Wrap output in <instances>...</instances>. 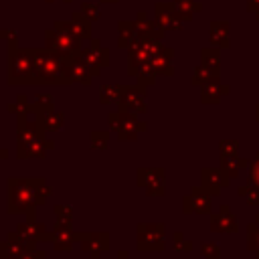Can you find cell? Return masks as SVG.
I'll use <instances>...</instances> for the list:
<instances>
[{"label":"cell","instance_id":"1","mask_svg":"<svg viewBox=\"0 0 259 259\" xmlns=\"http://www.w3.org/2000/svg\"><path fill=\"white\" fill-rule=\"evenodd\" d=\"M53 188L42 176H10L6 182V212L26 214L45 204Z\"/></svg>","mask_w":259,"mask_h":259},{"label":"cell","instance_id":"2","mask_svg":"<svg viewBox=\"0 0 259 259\" xmlns=\"http://www.w3.org/2000/svg\"><path fill=\"white\" fill-rule=\"evenodd\" d=\"M67 57L53 49H32L34 59V85H53V87H69L73 85L67 69Z\"/></svg>","mask_w":259,"mask_h":259},{"label":"cell","instance_id":"3","mask_svg":"<svg viewBox=\"0 0 259 259\" xmlns=\"http://www.w3.org/2000/svg\"><path fill=\"white\" fill-rule=\"evenodd\" d=\"M6 83L10 87L34 85V59H32V49L18 47V45L8 47Z\"/></svg>","mask_w":259,"mask_h":259},{"label":"cell","instance_id":"4","mask_svg":"<svg viewBox=\"0 0 259 259\" xmlns=\"http://www.w3.org/2000/svg\"><path fill=\"white\" fill-rule=\"evenodd\" d=\"M107 125H109V130L115 132V136H117L119 142L136 140L138 134L144 132V130L148 127L144 121L138 119V115H134V113H125V111H119V109L107 113Z\"/></svg>","mask_w":259,"mask_h":259},{"label":"cell","instance_id":"5","mask_svg":"<svg viewBox=\"0 0 259 259\" xmlns=\"http://www.w3.org/2000/svg\"><path fill=\"white\" fill-rule=\"evenodd\" d=\"M40 136L47 134L36 119H28V115H16V158L28 160V148Z\"/></svg>","mask_w":259,"mask_h":259},{"label":"cell","instance_id":"6","mask_svg":"<svg viewBox=\"0 0 259 259\" xmlns=\"http://www.w3.org/2000/svg\"><path fill=\"white\" fill-rule=\"evenodd\" d=\"M81 38H77L75 34H71L69 30L65 28H47L45 30V47L47 49H53L61 55H77L83 47H81Z\"/></svg>","mask_w":259,"mask_h":259},{"label":"cell","instance_id":"7","mask_svg":"<svg viewBox=\"0 0 259 259\" xmlns=\"http://www.w3.org/2000/svg\"><path fill=\"white\" fill-rule=\"evenodd\" d=\"M77 57L87 65V69L91 71L93 77H99L101 75V69L109 67V49L103 47L99 42V38H91L87 47H83Z\"/></svg>","mask_w":259,"mask_h":259},{"label":"cell","instance_id":"8","mask_svg":"<svg viewBox=\"0 0 259 259\" xmlns=\"http://www.w3.org/2000/svg\"><path fill=\"white\" fill-rule=\"evenodd\" d=\"M117 109L125 111V113H146L148 105H146V87L142 85H121L119 83V97H117Z\"/></svg>","mask_w":259,"mask_h":259},{"label":"cell","instance_id":"9","mask_svg":"<svg viewBox=\"0 0 259 259\" xmlns=\"http://www.w3.org/2000/svg\"><path fill=\"white\" fill-rule=\"evenodd\" d=\"M138 251H164V235L166 229L160 223H138L136 229Z\"/></svg>","mask_w":259,"mask_h":259},{"label":"cell","instance_id":"10","mask_svg":"<svg viewBox=\"0 0 259 259\" xmlns=\"http://www.w3.org/2000/svg\"><path fill=\"white\" fill-rule=\"evenodd\" d=\"M75 239L81 243V249L89 255V259H101V255L111 247L107 231H81L75 235Z\"/></svg>","mask_w":259,"mask_h":259},{"label":"cell","instance_id":"11","mask_svg":"<svg viewBox=\"0 0 259 259\" xmlns=\"http://www.w3.org/2000/svg\"><path fill=\"white\" fill-rule=\"evenodd\" d=\"M36 249V241H30L26 237H22L18 231H8L6 239L0 243V253L2 259H20L26 253Z\"/></svg>","mask_w":259,"mask_h":259},{"label":"cell","instance_id":"12","mask_svg":"<svg viewBox=\"0 0 259 259\" xmlns=\"http://www.w3.org/2000/svg\"><path fill=\"white\" fill-rule=\"evenodd\" d=\"M77 231H73V225L69 223H63V221H57L53 227H51V233H49V243H53V249L59 251V253H71L77 239H75Z\"/></svg>","mask_w":259,"mask_h":259},{"label":"cell","instance_id":"13","mask_svg":"<svg viewBox=\"0 0 259 259\" xmlns=\"http://www.w3.org/2000/svg\"><path fill=\"white\" fill-rule=\"evenodd\" d=\"M136 182L140 188H146L150 196H162L164 194V170H152V168H138Z\"/></svg>","mask_w":259,"mask_h":259},{"label":"cell","instance_id":"14","mask_svg":"<svg viewBox=\"0 0 259 259\" xmlns=\"http://www.w3.org/2000/svg\"><path fill=\"white\" fill-rule=\"evenodd\" d=\"M53 26L65 28L71 34H75L77 38H81V40H91V20L81 10H75L71 14V20H55Z\"/></svg>","mask_w":259,"mask_h":259},{"label":"cell","instance_id":"15","mask_svg":"<svg viewBox=\"0 0 259 259\" xmlns=\"http://www.w3.org/2000/svg\"><path fill=\"white\" fill-rule=\"evenodd\" d=\"M67 69H69V77L73 83H79L83 87H89L91 81L95 79L91 75V71L87 69V65L77 57V55H69L67 57Z\"/></svg>","mask_w":259,"mask_h":259},{"label":"cell","instance_id":"16","mask_svg":"<svg viewBox=\"0 0 259 259\" xmlns=\"http://www.w3.org/2000/svg\"><path fill=\"white\" fill-rule=\"evenodd\" d=\"M16 231L22 235V237H26V239H30V241H49V233H51V229H47V225H42V223H38V221H22V223H18L16 225Z\"/></svg>","mask_w":259,"mask_h":259},{"label":"cell","instance_id":"17","mask_svg":"<svg viewBox=\"0 0 259 259\" xmlns=\"http://www.w3.org/2000/svg\"><path fill=\"white\" fill-rule=\"evenodd\" d=\"M178 10L174 4L158 2L156 4V22L160 28H180V20L176 18Z\"/></svg>","mask_w":259,"mask_h":259},{"label":"cell","instance_id":"18","mask_svg":"<svg viewBox=\"0 0 259 259\" xmlns=\"http://www.w3.org/2000/svg\"><path fill=\"white\" fill-rule=\"evenodd\" d=\"M34 119L38 121V125L45 130V134H55V132H61L63 125H65V115L57 109L53 111H47V113H36Z\"/></svg>","mask_w":259,"mask_h":259},{"label":"cell","instance_id":"19","mask_svg":"<svg viewBox=\"0 0 259 259\" xmlns=\"http://www.w3.org/2000/svg\"><path fill=\"white\" fill-rule=\"evenodd\" d=\"M138 40V28L134 20H119L117 22V47L130 49Z\"/></svg>","mask_w":259,"mask_h":259},{"label":"cell","instance_id":"20","mask_svg":"<svg viewBox=\"0 0 259 259\" xmlns=\"http://www.w3.org/2000/svg\"><path fill=\"white\" fill-rule=\"evenodd\" d=\"M182 208H184V212H206L208 210V198L202 194V190L194 188L190 192V196H186L182 200Z\"/></svg>","mask_w":259,"mask_h":259},{"label":"cell","instance_id":"21","mask_svg":"<svg viewBox=\"0 0 259 259\" xmlns=\"http://www.w3.org/2000/svg\"><path fill=\"white\" fill-rule=\"evenodd\" d=\"M170 57H172V51L162 47L154 59H152V65L156 69V73H162V75H172V67H170Z\"/></svg>","mask_w":259,"mask_h":259},{"label":"cell","instance_id":"22","mask_svg":"<svg viewBox=\"0 0 259 259\" xmlns=\"http://www.w3.org/2000/svg\"><path fill=\"white\" fill-rule=\"evenodd\" d=\"M6 109H8L10 113H14V115H30V113H32V101L28 99L26 93H18V95H16V101L8 103Z\"/></svg>","mask_w":259,"mask_h":259},{"label":"cell","instance_id":"23","mask_svg":"<svg viewBox=\"0 0 259 259\" xmlns=\"http://www.w3.org/2000/svg\"><path fill=\"white\" fill-rule=\"evenodd\" d=\"M55 109V99H53V95H49V93H36L34 97H32V113L36 115V113H47V111H53Z\"/></svg>","mask_w":259,"mask_h":259},{"label":"cell","instance_id":"24","mask_svg":"<svg viewBox=\"0 0 259 259\" xmlns=\"http://www.w3.org/2000/svg\"><path fill=\"white\" fill-rule=\"evenodd\" d=\"M117 97H119V83L117 85H101L99 87V103L101 105L117 103Z\"/></svg>","mask_w":259,"mask_h":259},{"label":"cell","instance_id":"25","mask_svg":"<svg viewBox=\"0 0 259 259\" xmlns=\"http://www.w3.org/2000/svg\"><path fill=\"white\" fill-rule=\"evenodd\" d=\"M89 144H91V150H105L109 144V132L107 130L89 132Z\"/></svg>","mask_w":259,"mask_h":259},{"label":"cell","instance_id":"26","mask_svg":"<svg viewBox=\"0 0 259 259\" xmlns=\"http://www.w3.org/2000/svg\"><path fill=\"white\" fill-rule=\"evenodd\" d=\"M53 212H55L57 221H63V223L73 225V206L71 204H55L53 206Z\"/></svg>","mask_w":259,"mask_h":259},{"label":"cell","instance_id":"27","mask_svg":"<svg viewBox=\"0 0 259 259\" xmlns=\"http://www.w3.org/2000/svg\"><path fill=\"white\" fill-rule=\"evenodd\" d=\"M174 6L178 10V14H182L184 18H190V12L198 10V4H194L192 0H174Z\"/></svg>","mask_w":259,"mask_h":259},{"label":"cell","instance_id":"28","mask_svg":"<svg viewBox=\"0 0 259 259\" xmlns=\"http://www.w3.org/2000/svg\"><path fill=\"white\" fill-rule=\"evenodd\" d=\"M81 12H83L91 22H95V20L101 18V10H99V6L93 4V2H83V4H81Z\"/></svg>","mask_w":259,"mask_h":259},{"label":"cell","instance_id":"29","mask_svg":"<svg viewBox=\"0 0 259 259\" xmlns=\"http://www.w3.org/2000/svg\"><path fill=\"white\" fill-rule=\"evenodd\" d=\"M0 40H6L8 47L18 45V32L14 28H0Z\"/></svg>","mask_w":259,"mask_h":259},{"label":"cell","instance_id":"30","mask_svg":"<svg viewBox=\"0 0 259 259\" xmlns=\"http://www.w3.org/2000/svg\"><path fill=\"white\" fill-rule=\"evenodd\" d=\"M174 249H176V251H188V249H190V243L184 241L182 233H174Z\"/></svg>","mask_w":259,"mask_h":259},{"label":"cell","instance_id":"31","mask_svg":"<svg viewBox=\"0 0 259 259\" xmlns=\"http://www.w3.org/2000/svg\"><path fill=\"white\" fill-rule=\"evenodd\" d=\"M20 259H47V253H45V251H40V249H34V251L26 253V255H24V257H20Z\"/></svg>","mask_w":259,"mask_h":259},{"label":"cell","instance_id":"32","mask_svg":"<svg viewBox=\"0 0 259 259\" xmlns=\"http://www.w3.org/2000/svg\"><path fill=\"white\" fill-rule=\"evenodd\" d=\"M8 158H10V152H8V148L0 146V164H2V162H6Z\"/></svg>","mask_w":259,"mask_h":259},{"label":"cell","instance_id":"33","mask_svg":"<svg viewBox=\"0 0 259 259\" xmlns=\"http://www.w3.org/2000/svg\"><path fill=\"white\" fill-rule=\"evenodd\" d=\"M115 259H130V253L121 249V251H117V257H115Z\"/></svg>","mask_w":259,"mask_h":259},{"label":"cell","instance_id":"34","mask_svg":"<svg viewBox=\"0 0 259 259\" xmlns=\"http://www.w3.org/2000/svg\"><path fill=\"white\" fill-rule=\"evenodd\" d=\"M99 2H103V4H115V2H119V0H99Z\"/></svg>","mask_w":259,"mask_h":259},{"label":"cell","instance_id":"35","mask_svg":"<svg viewBox=\"0 0 259 259\" xmlns=\"http://www.w3.org/2000/svg\"><path fill=\"white\" fill-rule=\"evenodd\" d=\"M47 2H65V4H71V0H47Z\"/></svg>","mask_w":259,"mask_h":259},{"label":"cell","instance_id":"36","mask_svg":"<svg viewBox=\"0 0 259 259\" xmlns=\"http://www.w3.org/2000/svg\"><path fill=\"white\" fill-rule=\"evenodd\" d=\"M0 243H2V241H0ZM0 259H2V253H0Z\"/></svg>","mask_w":259,"mask_h":259}]
</instances>
